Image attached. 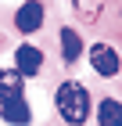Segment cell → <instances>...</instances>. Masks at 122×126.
Segmentation results:
<instances>
[{
    "label": "cell",
    "instance_id": "obj_9",
    "mask_svg": "<svg viewBox=\"0 0 122 126\" xmlns=\"http://www.w3.org/2000/svg\"><path fill=\"white\" fill-rule=\"evenodd\" d=\"M72 4H75V11H79L86 22H94L97 15H101V7H104V0H72Z\"/></svg>",
    "mask_w": 122,
    "mask_h": 126
},
{
    "label": "cell",
    "instance_id": "obj_6",
    "mask_svg": "<svg viewBox=\"0 0 122 126\" xmlns=\"http://www.w3.org/2000/svg\"><path fill=\"white\" fill-rule=\"evenodd\" d=\"M22 83H25V76H18V68H0V101L22 94Z\"/></svg>",
    "mask_w": 122,
    "mask_h": 126
},
{
    "label": "cell",
    "instance_id": "obj_5",
    "mask_svg": "<svg viewBox=\"0 0 122 126\" xmlns=\"http://www.w3.org/2000/svg\"><path fill=\"white\" fill-rule=\"evenodd\" d=\"M0 115L7 119L11 126H29V119H32V112H29V105H25V97L22 94H14V97H7V101H0Z\"/></svg>",
    "mask_w": 122,
    "mask_h": 126
},
{
    "label": "cell",
    "instance_id": "obj_8",
    "mask_svg": "<svg viewBox=\"0 0 122 126\" xmlns=\"http://www.w3.org/2000/svg\"><path fill=\"white\" fill-rule=\"evenodd\" d=\"M79 54H83L79 32H75V29H61V58H65V61H75Z\"/></svg>",
    "mask_w": 122,
    "mask_h": 126
},
{
    "label": "cell",
    "instance_id": "obj_2",
    "mask_svg": "<svg viewBox=\"0 0 122 126\" xmlns=\"http://www.w3.org/2000/svg\"><path fill=\"white\" fill-rule=\"evenodd\" d=\"M90 65H94L97 76H108V79H111L115 72H119V54H115V47L94 43V47H90Z\"/></svg>",
    "mask_w": 122,
    "mask_h": 126
},
{
    "label": "cell",
    "instance_id": "obj_3",
    "mask_svg": "<svg viewBox=\"0 0 122 126\" xmlns=\"http://www.w3.org/2000/svg\"><path fill=\"white\" fill-rule=\"evenodd\" d=\"M14 68H18V76H36L43 68V50L32 47V43H22L14 50Z\"/></svg>",
    "mask_w": 122,
    "mask_h": 126
},
{
    "label": "cell",
    "instance_id": "obj_4",
    "mask_svg": "<svg viewBox=\"0 0 122 126\" xmlns=\"http://www.w3.org/2000/svg\"><path fill=\"white\" fill-rule=\"evenodd\" d=\"M14 25H18V32H36L43 25V4L40 0H25L18 7V15H14Z\"/></svg>",
    "mask_w": 122,
    "mask_h": 126
},
{
    "label": "cell",
    "instance_id": "obj_7",
    "mask_svg": "<svg viewBox=\"0 0 122 126\" xmlns=\"http://www.w3.org/2000/svg\"><path fill=\"white\" fill-rule=\"evenodd\" d=\"M97 123L101 126H122V105L115 97H108V101L97 105Z\"/></svg>",
    "mask_w": 122,
    "mask_h": 126
},
{
    "label": "cell",
    "instance_id": "obj_1",
    "mask_svg": "<svg viewBox=\"0 0 122 126\" xmlns=\"http://www.w3.org/2000/svg\"><path fill=\"white\" fill-rule=\"evenodd\" d=\"M54 105H57V112H61V119H65L68 126H83L86 119H90V94H86V87L75 83V79H68V83L57 87Z\"/></svg>",
    "mask_w": 122,
    "mask_h": 126
}]
</instances>
